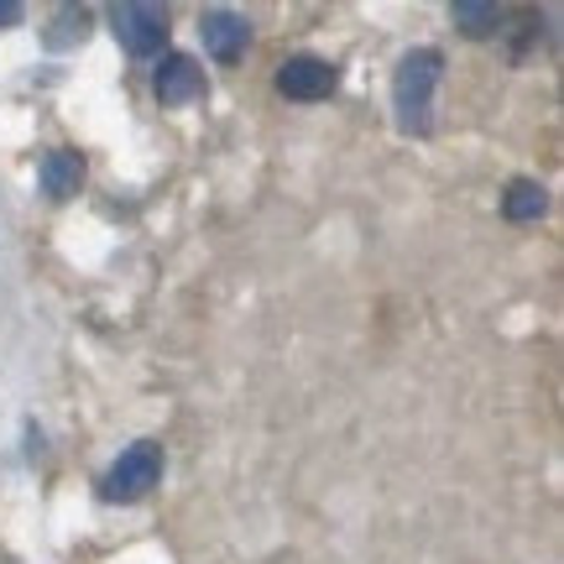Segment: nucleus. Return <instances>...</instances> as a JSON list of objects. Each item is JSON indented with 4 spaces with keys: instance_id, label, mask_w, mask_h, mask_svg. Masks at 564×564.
<instances>
[{
    "instance_id": "4",
    "label": "nucleus",
    "mask_w": 564,
    "mask_h": 564,
    "mask_svg": "<svg viewBox=\"0 0 564 564\" xmlns=\"http://www.w3.org/2000/svg\"><path fill=\"white\" fill-rule=\"evenodd\" d=\"M335 84H340L335 63L308 58V53H299V58H288L278 68V89L288 100H324V95H335Z\"/></svg>"
},
{
    "instance_id": "6",
    "label": "nucleus",
    "mask_w": 564,
    "mask_h": 564,
    "mask_svg": "<svg viewBox=\"0 0 564 564\" xmlns=\"http://www.w3.org/2000/svg\"><path fill=\"white\" fill-rule=\"evenodd\" d=\"M158 100L167 110H183V105L204 100V68L188 53H167L158 63Z\"/></svg>"
},
{
    "instance_id": "9",
    "label": "nucleus",
    "mask_w": 564,
    "mask_h": 564,
    "mask_svg": "<svg viewBox=\"0 0 564 564\" xmlns=\"http://www.w3.org/2000/svg\"><path fill=\"white\" fill-rule=\"evenodd\" d=\"M449 21L460 26L465 37H491V32H502V6H486V0H455V6H449Z\"/></svg>"
},
{
    "instance_id": "1",
    "label": "nucleus",
    "mask_w": 564,
    "mask_h": 564,
    "mask_svg": "<svg viewBox=\"0 0 564 564\" xmlns=\"http://www.w3.org/2000/svg\"><path fill=\"white\" fill-rule=\"evenodd\" d=\"M440 68H444L440 47H413V53H403L398 74H392V110H398V126L408 137L429 131V105H434Z\"/></svg>"
},
{
    "instance_id": "11",
    "label": "nucleus",
    "mask_w": 564,
    "mask_h": 564,
    "mask_svg": "<svg viewBox=\"0 0 564 564\" xmlns=\"http://www.w3.org/2000/svg\"><path fill=\"white\" fill-rule=\"evenodd\" d=\"M21 21V6L17 0H0V26H17Z\"/></svg>"
},
{
    "instance_id": "5",
    "label": "nucleus",
    "mask_w": 564,
    "mask_h": 564,
    "mask_svg": "<svg viewBox=\"0 0 564 564\" xmlns=\"http://www.w3.org/2000/svg\"><path fill=\"white\" fill-rule=\"evenodd\" d=\"M199 37H204V53H209V58L236 63L246 53V42H251V21L236 17V11H225V6H215V11L199 17Z\"/></svg>"
},
{
    "instance_id": "7",
    "label": "nucleus",
    "mask_w": 564,
    "mask_h": 564,
    "mask_svg": "<svg viewBox=\"0 0 564 564\" xmlns=\"http://www.w3.org/2000/svg\"><path fill=\"white\" fill-rule=\"evenodd\" d=\"M37 183H42V194L47 199H74L84 188V158L79 152H68V147H58V152H47L37 167Z\"/></svg>"
},
{
    "instance_id": "2",
    "label": "nucleus",
    "mask_w": 564,
    "mask_h": 564,
    "mask_svg": "<svg viewBox=\"0 0 564 564\" xmlns=\"http://www.w3.org/2000/svg\"><path fill=\"white\" fill-rule=\"evenodd\" d=\"M158 481H162V449L158 444H131L121 460L110 465L100 497L105 502H137V497H147Z\"/></svg>"
},
{
    "instance_id": "8",
    "label": "nucleus",
    "mask_w": 564,
    "mask_h": 564,
    "mask_svg": "<svg viewBox=\"0 0 564 564\" xmlns=\"http://www.w3.org/2000/svg\"><path fill=\"white\" fill-rule=\"evenodd\" d=\"M544 209H549V194H544V183L539 178H512L507 183V194H502V215L507 220H544Z\"/></svg>"
},
{
    "instance_id": "3",
    "label": "nucleus",
    "mask_w": 564,
    "mask_h": 564,
    "mask_svg": "<svg viewBox=\"0 0 564 564\" xmlns=\"http://www.w3.org/2000/svg\"><path fill=\"white\" fill-rule=\"evenodd\" d=\"M110 32L121 37L126 53H137V58H152L162 42H167V11H162V6H137V0H126V6H110Z\"/></svg>"
},
{
    "instance_id": "10",
    "label": "nucleus",
    "mask_w": 564,
    "mask_h": 564,
    "mask_svg": "<svg viewBox=\"0 0 564 564\" xmlns=\"http://www.w3.org/2000/svg\"><path fill=\"white\" fill-rule=\"evenodd\" d=\"M84 26H89V11H84V6H63L58 32H47V42H53V47H63V42H84Z\"/></svg>"
}]
</instances>
